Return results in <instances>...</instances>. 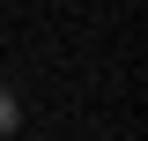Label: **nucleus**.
Instances as JSON below:
<instances>
[{"label": "nucleus", "mask_w": 148, "mask_h": 141, "mask_svg": "<svg viewBox=\"0 0 148 141\" xmlns=\"http://www.w3.org/2000/svg\"><path fill=\"white\" fill-rule=\"evenodd\" d=\"M15 119H22V104H15V89L0 82V134H15Z\"/></svg>", "instance_id": "1"}]
</instances>
